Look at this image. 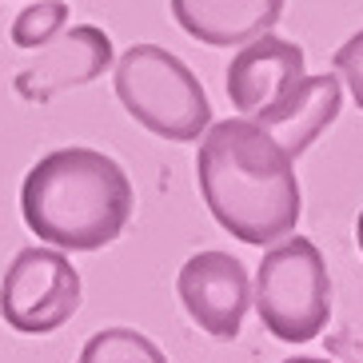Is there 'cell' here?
I'll return each instance as SVG.
<instances>
[{"mask_svg":"<svg viewBox=\"0 0 363 363\" xmlns=\"http://www.w3.org/2000/svg\"><path fill=\"white\" fill-rule=\"evenodd\" d=\"M355 244H359V256H363V208H359V220H355Z\"/></svg>","mask_w":363,"mask_h":363,"instance_id":"15","label":"cell"},{"mask_svg":"<svg viewBox=\"0 0 363 363\" xmlns=\"http://www.w3.org/2000/svg\"><path fill=\"white\" fill-rule=\"evenodd\" d=\"M284 363H331V359H315V355H296V359H284Z\"/></svg>","mask_w":363,"mask_h":363,"instance_id":"16","label":"cell"},{"mask_svg":"<svg viewBox=\"0 0 363 363\" xmlns=\"http://www.w3.org/2000/svg\"><path fill=\"white\" fill-rule=\"evenodd\" d=\"M331 65H335V72H340L343 84L352 88V100L359 104V112H363V33L347 36Z\"/></svg>","mask_w":363,"mask_h":363,"instance_id":"13","label":"cell"},{"mask_svg":"<svg viewBox=\"0 0 363 363\" xmlns=\"http://www.w3.org/2000/svg\"><path fill=\"white\" fill-rule=\"evenodd\" d=\"M284 0H172V16L192 40L208 48H240L252 36L272 33Z\"/></svg>","mask_w":363,"mask_h":363,"instance_id":"9","label":"cell"},{"mask_svg":"<svg viewBox=\"0 0 363 363\" xmlns=\"http://www.w3.org/2000/svg\"><path fill=\"white\" fill-rule=\"evenodd\" d=\"M136 192L128 172L96 148H56L28 168L21 216L60 252H100L128 228Z\"/></svg>","mask_w":363,"mask_h":363,"instance_id":"2","label":"cell"},{"mask_svg":"<svg viewBox=\"0 0 363 363\" xmlns=\"http://www.w3.org/2000/svg\"><path fill=\"white\" fill-rule=\"evenodd\" d=\"M80 272L60 247H24L0 279V320L21 335H48L80 311Z\"/></svg>","mask_w":363,"mask_h":363,"instance_id":"5","label":"cell"},{"mask_svg":"<svg viewBox=\"0 0 363 363\" xmlns=\"http://www.w3.org/2000/svg\"><path fill=\"white\" fill-rule=\"evenodd\" d=\"M228 100L247 120H264L279 108L303 80V48L284 36L259 33L232 56L228 65Z\"/></svg>","mask_w":363,"mask_h":363,"instance_id":"8","label":"cell"},{"mask_svg":"<svg viewBox=\"0 0 363 363\" xmlns=\"http://www.w3.org/2000/svg\"><path fill=\"white\" fill-rule=\"evenodd\" d=\"M68 28V4L65 0H36L12 21L9 36L16 48H44V44Z\"/></svg>","mask_w":363,"mask_h":363,"instance_id":"12","label":"cell"},{"mask_svg":"<svg viewBox=\"0 0 363 363\" xmlns=\"http://www.w3.org/2000/svg\"><path fill=\"white\" fill-rule=\"evenodd\" d=\"M80 363H168V355L136 328H104L84 343Z\"/></svg>","mask_w":363,"mask_h":363,"instance_id":"11","label":"cell"},{"mask_svg":"<svg viewBox=\"0 0 363 363\" xmlns=\"http://www.w3.org/2000/svg\"><path fill=\"white\" fill-rule=\"evenodd\" d=\"M340 108H343V88L335 76H303L296 92L256 124L276 144H284L288 156H303L335 124Z\"/></svg>","mask_w":363,"mask_h":363,"instance_id":"10","label":"cell"},{"mask_svg":"<svg viewBox=\"0 0 363 363\" xmlns=\"http://www.w3.org/2000/svg\"><path fill=\"white\" fill-rule=\"evenodd\" d=\"M252 308L276 340H315L331 315V279L323 252L303 235H284L272 252H264L256 267Z\"/></svg>","mask_w":363,"mask_h":363,"instance_id":"4","label":"cell"},{"mask_svg":"<svg viewBox=\"0 0 363 363\" xmlns=\"http://www.w3.org/2000/svg\"><path fill=\"white\" fill-rule=\"evenodd\" d=\"M116 60L112 36L96 24H72L60 36L44 44V52L36 56L33 65H24L12 80L16 96L28 104H48L52 96L68 92V88L92 84L96 76H104Z\"/></svg>","mask_w":363,"mask_h":363,"instance_id":"7","label":"cell"},{"mask_svg":"<svg viewBox=\"0 0 363 363\" xmlns=\"http://www.w3.org/2000/svg\"><path fill=\"white\" fill-rule=\"evenodd\" d=\"M116 96L136 124L172 144H192L212 124L208 92L196 72L160 44H132L116 60Z\"/></svg>","mask_w":363,"mask_h":363,"instance_id":"3","label":"cell"},{"mask_svg":"<svg viewBox=\"0 0 363 363\" xmlns=\"http://www.w3.org/2000/svg\"><path fill=\"white\" fill-rule=\"evenodd\" d=\"M203 132L208 136L196 152V184L216 224L252 247L296 232L303 216L296 156H288L284 144L247 116L208 124Z\"/></svg>","mask_w":363,"mask_h":363,"instance_id":"1","label":"cell"},{"mask_svg":"<svg viewBox=\"0 0 363 363\" xmlns=\"http://www.w3.org/2000/svg\"><path fill=\"white\" fill-rule=\"evenodd\" d=\"M328 347H331L335 355H340L343 363H363V343H355L352 335H347V331H343V335H331Z\"/></svg>","mask_w":363,"mask_h":363,"instance_id":"14","label":"cell"},{"mask_svg":"<svg viewBox=\"0 0 363 363\" xmlns=\"http://www.w3.org/2000/svg\"><path fill=\"white\" fill-rule=\"evenodd\" d=\"M176 291L188 320L212 340H235L252 308V279L247 267L228 252H200L180 267Z\"/></svg>","mask_w":363,"mask_h":363,"instance_id":"6","label":"cell"}]
</instances>
